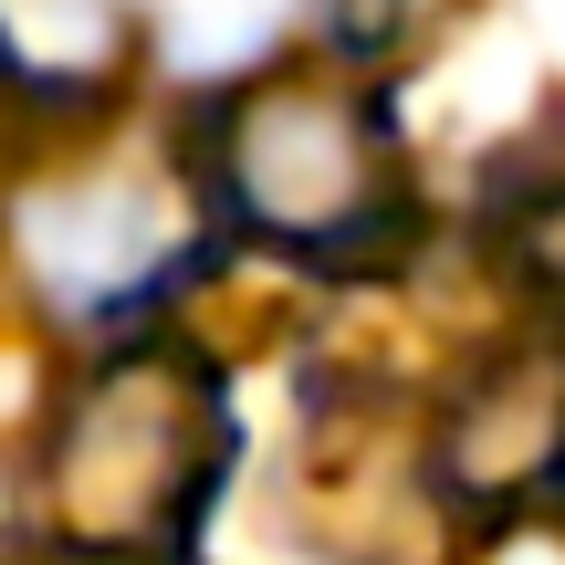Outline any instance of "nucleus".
<instances>
[{
    "label": "nucleus",
    "instance_id": "obj_1",
    "mask_svg": "<svg viewBox=\"0 0 565 565\" xmlns=\"http://www.w3.org/2000/svg\"><path fill=\"white\" fill-rule=\"evenodd\" d=\"M210 189L231 231L294 252V263L366 273L408 242V158L387 137L377 95L324 74H282L221 105L210 126Z\"/></svg>",
    "mask_w": 565,
    "mask_h": 565
},
{
    "label": "nucleus",
    "instance_id": "obj_2",
    "mask_svg": "<svg viewBox=\"0 0 565 565\" xmlns=\"http://www.w3.org/2000/svg\"><path fill=\"white\" fill-rule=\"evenodd\" d=\"M221 461H231V419L210 366L116 356L84 377V398L63 408L53 450H42V513L95 555H168L200 534Z\"/></svg>",
    "mask_w": 565,
    "mask_h": 565
},
{
    "label": "nucleus",
    "instance_id": "obj_3",
    "mask_svg": "<svg viewBox=\"0 0 565 565\" xmlns=\"http://www.w3.org/2000/svg\"><path fill=\"white\" fill-rule=\"evenodd\" d=\"M11 263L53 303L63 324H126L168 303L200 273V221L168 179L137 168H74V179H32L11 200Z\"/></svg>",
    "mask_w": 565,
    "mask_h": 565
},
{
    "label": "nucleus",
    "instance_id": "obj_4",
    "mask_svg": "<svg viewBox=\"0 0 565 565\" xmlns=\"http://www.w3.org/2000/svg\"><path fill=\"white\" fill-rule=\"evenodd\" d=\"M440 482L482 513H524L565 492V345L503 356L440 429Z\"/></svg>",
    "mask_w": 565,
    "mask_h": 565
},
{
    "label": "nucleus",
    "instance_id": "obj_5",
    "mask_svg": "<svg viewBox=\"0 0 565 565\" xmlns=\"http://www.w3.org/2000/svg\"><path fill=\"white\" fill-rule=\"evenodd\" d=\"M0 74L21 95H105L126 74V0H0Z\"/></svg>",
    "mask_w": 565,
    "mask_h": 565
},
{
    "label": "nucleus",
    "instance_id": "obj_6",
    "mask_svg": "<svg viewBox=\"0 0 565 565\" xmlns=\"http://www.w3.org/2000/svg\"><path fill=\"white\" fill-rule=\"evenodd\" d=\"M503 252L524 282H545L565 303V147L555 158H524V179L503 189Z\"/></svg>",
    "mask_w": 565,
    "mask_h": 565
},
{
    "label": "nucleus",
    "instance_id": "obj_7",
    "mask_svg": "<svg viewBox=\"0 0 565 565\" xmlns=\"http://www.w3.org/2000/svg\"><path fill=\"white\" fill-rule=\"evenodd\" d=\"M324 32L345 42V53H387V42H408L419 21H440L450 0H315Z\"/></svg>",
    "mask_w": 565,
    "mask_h": 565
}]
</instances>
